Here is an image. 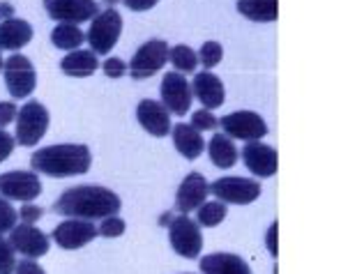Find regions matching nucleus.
Segmentation results:
<instances>
[{"label": "nucleus", "instance_id": "nucleus-1", "mask_svg": "<svg viewBox=\"0 0 364 274\" xmlns=\"http://www.w3.org/2000/svg\"><path fill=\"white\" fill-rule=\"evenodd\" d=\"M122 207L120 196L113 189L100 185H79L63 192L58 201L53 203V212H58L67 219H107L111 214H118Z\"/></svg>", "mask_w": 364, "mask_h": 274}, {"label": "nucleus", "instance_id": "nucleus-2", "mask_svg": "<svg viewBox=\"0 0 364 274\" xmlns=\"http://www.w3.org/2000/svg\"><path fill=\"white\" fill-rule=\"evenodd\" d=\"M90 164H92L90 148L83 143L46 146L31 157L33 171L37 175H49V177L85 175L90 171Z\"/></svg>", "mask_w": 364, "mask_h": 274}, {"label": "nucleus", "instance_id": "nucleus-3", "mask_svg": "<svg viewBox=\"0 0 364 274\" xmlns=\"http://www.w3.org/2000/svg\"><path fill=\"white\" fill-rule=\"evenodd\" d=\"M49 111L42 102H26L16 113V134L14 141L23 148H33L40 143V138H44L46 129H49Z\"/></svg>", "mask_w": 364, "mask_h": 274}, {"label": "nucleus", "instance_id": "nucleus-4", "mask_svg": "<svg viewBox=\"0 0 364 274\" xmlns=\"http://www.w3.org/2000/svg\"><path fill=\"white\" fill-rule=\"evenodd\" d=\"M122 33V16L116 7H109L92 18L90 31L85 35V40L90 44V51L97 55H109L113 46L118 44Z\"/></svg>", "mask_w": 364, "mask_h": 274}, {"label": "nucleus", "instance_id": "nucleus-5", "mask_svg": "<svg viewBox=\"0 0 364 274\" xmlns=\"http://www.w3.org/2000/svg\"><path fill=\"white\" fill-rule=\"evenodd\" d=\"M168 240L171 247L182 258H198L200 249H203V235H200V226L189 219V214H178L171 219L168 226Z\"/></svg>", "mask_w": 364, "mask_h": 274}, {"label": "nucleus", "instance_id": "nucleus-6", "mask_svg": "<svg viewBox=\"0 0 364 274\" xmlns=\"http://www.w3.org/2000/svg\"><path fill=\"white\" fill-rule=\"evenodd\" d=\"M3 74H5V86L14 99L31 97L37 86V74L31 58H26L21 53L9 55L3 62Z\"/></svg>", "mask_w": 364, "mask_h": 274}, {"label": "nucleus", "instance_id": "nucleus-7", "mask_svg": "<svg viewBox=\"0 0 364 274\" xmlns=\"http://www.w3.org/2000/svg\"><path fill=\"white\" fill-rule=\"evenodd\" d=\"M210 194L226 205H249L261 196V182L252 180V177L226 175L210 185Z\"/></svg>", "mask_w": 364, "mask_h": 274}, {"label": "nucleus", "instance_id": "nucleus-8", "mask_svg": "<svg viewBox=\"0 0 364 274\" xmlns=\"http://www.w3.org/2000/svg\"><path fill=\"white\" fill-rule=\"evenodd\" d=\"M168 62V44L164 40H150L139 46V51L134 53L132 62L127 65V72L132 74L134 81L150 79Z\"/></svg>", "mask_w": 364, "mask_h": 274}, {"label": "nucleus", "instance_id": "nucleus-9", "mask_svg": "<svg viewBox=\"0 0 364 274\" xmlns=\"http://www.w3.org/2000/svg\"><path fill=\"white\" fill-rule=\"evenodd\" d=\"M219 127L224 129L228 138L237 141H261L267 134V122L254 111H233L219 118Z\"/></svg>", "mask_w": 364, "mask_h": 274}, {"label": "nucleus", "instance_id": "nucleus-10", "mask_svg": "<svg viewBox=\"0 0 364 274\" xmlns=\"http://www.w3.org/2000/svg\"><path fill=\"white\" fill-rule=\"evenodd\" d=\"M159 94H161V104L168 109V113L173 116H187V111L194 104V94H191V83L185 79V74L180 72H168L161 79L159 86Z\"/></svg>", "mask_w": 364, "mask_h": 274}, {"label": "nucleus", "instance_id": "nucleus-11", "mask_svg": "<svg viewBox=\"0 0 364 274\" xmlns=\"http://www.w3.org/2000/svg\"><path fill=\"white\" fill-rule=\"evenodd\" d=\"M40 194L42 182L35 171H7L0 175V196L7 201L33 203Z\"/></svg>", "mask_w": 364, "mask_h": 274}, {"label": "nucleus", "instance_id": "nucleus-12", "mask_svg": "<svg viewBox=\"0 0 364 274\" xmlns=\"http://www.w3.org/2000/svg\"><path fill=\"white\" fill-rule=\"evenodd\" d=\"M44 9L53 21L72 26L92 21L100 14V5L95 0H44Z\"/></svg>", "mask_w": 364, "mask_h": 274}, {"label": "nucleus", "instance_id": "nucleus-13", "mask_svg": "<svg viewBox=\"0 0 364 274\" xmlns=\"http://www.w3.org/2000/svg\"><path fill=\"white\" fill-rule=\"evenodd\" d=\"M9 244L16 253H21L26 258H42L49 253V244L51 238L40 229H35V224H16L12 231H9Z\"/></svg>", "mask_w": 364, "mask_h": 274}, {"label": "nucleus", "instance_id": "nucleus-14", "mask_svg": "<svg viewBox=\"0 0 364 274\" xmlns=\"http://www.w3.org/2000/svg\"><path fill=\"white\" fill-rule=\"evenodd\" d=\"M100 235L97 226L92 221L85 219H65L63 224H58L51 233V240L58 244L60 249L65 251H76L90 244L95 238Z\"/></svg>", "mask_w": 364, "mask_h": 274}, {"label": "nucleus", "instance_id": "nucleus-15", "mask_svg": "<svg viewBox=\"0 0 364 274\" xmlns=\"http://www.w3.org/2000/svg\"><path fill=\"white\" fill-rule=\"evenodd\" d=\"M242 162L249 168V173L256 177H272L279 168L277 150L272 146H265L263 141H249L242 148Z\"/></svg>", "mask_w": 364, "mask_h": 274}, {"label": "nucleus", "instance_id": "nucleus-16", "mask_svg": "<svg viewBox=\"0 0 364 274\" xmlns=\"http://www.w3.org/2000/svg\"><path fill=\"white\" fill-rule=\"evenodd\" d=\"M210 196V182L205 180V175H200L198 171L189 173L185 180L180 182L178 194H176V210L180 214L194 212L198 205H203Z\"/></svg>", "mask_w": 364, "mask_h": 274}, {"label": "nucleus", "instance_id": "nucleus-17", "mask_svg": "<svg viewBox=\"0 0 364 274\" xmlns=\"http://www.w3.org/2000/svg\"><path fill=\"white\" fill-rule=\"evenodd\" d=\"M136 120L139 125L148 131L150 136H157V138H164L168 136L171 131V113L161 102L155 99H143L139 102V109H136Z\"/></svg>", "mask_w": 364, "mask_h": 274}, {"label": "nucleus", "instance_id": "nucleus-18", "mask_svg": "<svg viewBox=\"0 0 364 274\" xmlns=\"http://www.w3.org/2000/svg\"><path fill=\"white\" fill-rule=\"evenodd\" d=\"M191 94L203 104V109L208 111H215L224 104L226 99V90H224V83L222 79L217 77L213 72H200L191 81Z\"/></svg>", "mask_w": 364, "mask_h": 274}, {"label": "nucleus", "instance_id": "nucleus-19", "mask_svg": "<svg viewBox=\"0 0 364 274\" xmlns=\"http://www.w3.org/2000/svg\"><path fill=\"white\" fill-rule=\"evenodd\" d=\"M171 136H173L176 150L185 159H189V162H194V159L200 157V153L205 150V141L200 136V131L187 125V122H178L176 127H171Z\"/></svg>", "mask_w": 364, "mask_h": 274}, {"label": "nucleus", "instance_id": "nucleus-20", "mask_svg": "<svg viewBox=\"0 0 364 274\" xmlns=\"http://www.w3.org/2000/svg\"><path fill=\"white\" fill-rule=\"evenodd\" d=\"M33 40V26L23 18H5L0 23V51H18Z\"/></svg>", "mask_w": 364, "mask_h": 274}, {"label": "nucleus", "instance_id": "nucleus-21", "mask_svg": "<svg viewBox=\"0 0 364 274\" xmlns=\"http://www.w3.org/2000/svg\"><path fill=\"white\" fill-rule=\"evenodd\" d=\"M200 274H254L247 263L235 253H208L198 263Z\"/></svg>", "mask_w": 364, "mask_h": 274}, {"label": "nucleus", "instance_id": "nucleus-22", "mask_svg": "<svg viewBox=\"0 0 364 274\" xmlns=\"http://www.w3.org/2000/svg\"><path fill=\"white\" fill-rule=\"evenodd\" d=\"M60 70L67 77H74V79H85L90 77L100 70V60H97V53H92L90 49H76L70 51L60 60Z\"/></svg>", "mask_w": 364, "mask_h": 274}, {"label": "nucleus", "instance_id": "nucleus-23", "mask_svg": "<svg viewBox=\"0 0 364 274\" xmlns=\"http://www.w3.org/2000/svg\"><path fill=\"white\" fill-rule=\"evenodd\" d=\"M208 155H210V162H213L217 168H233L237 164V148H235V141L228 138L226 134H215L210 138L208 143Z\"/></svg>", "mask_w": 364, "mask_h": 274}, {"label": "nucleus", "instance_id": "nucleus-24", "mask_svg": "<svg viewBox=\"0 0 364 274\" xmlns=\"http://www.w3.org/2000/svg\"><path fill=\"white\" fill-rule=\"evenodd\" d=\"M237 12L256 23H270L279 16L277 0H237Z\"/></svg>", "mask_w": 364, "mask_h": 274}, {"label": "nucleus", "instance_id": "nucleus-25", "mask_svg": "<svg viewBox=\"0 0 364 274\" xmlns=\"http://www.w3.org/2000/svg\"><path fill=\"white\" fill-rule=\"evenodd\" d=\"M83 42H85V35L81 33V28H76L72 23H58L51 31V44L55 49L76 51Z\"/></svg>", "mask_w": 364, "mask_h": 274}, {"label": "nucleus", "instance_id": "nucleus-26", "mask_svg": "<svg viewBox=\"0 0 364 274\" xmlns=\"http://www.w3.org/2000/svg\"><path fill=\"white\" fill-rule=\"evenodd\" d=\"M226 203L222 201H205L203 205L196 207V224L203 229H215L226 219Z\"/></svg>", "mask_w": 364, "mask_h": 274}, {"label": "nucleus", "instance_id": "nucleus-27", "mask_svg": "<svg viewBox=\"0 0 364 274\" xmlns=\"http://www.w3.org/2000/svg\"><path fill=\"white\" fill-rule=\"evenodd\" d=\"M168 60L176 67V72H180V74H191V72H196V67H198V55H196V51H191L187 44L171 46Z\"/></svg>", "mask_w": 364, "mask_h": 274}, {"label": "nucleus", "instance_id": "nucleus-28", "mask_svg": "<svg viewBox=\"0 0 364 274\" xmlns=\"http://www.w3.org/2000/svg\"><path fill=\"white\" fill-rule=\"evenodd\" d=\"M196 55H198V62L203 65L205 72H208V70H213V67H217L219 62H222L224 49H222V44H219V42H205L203 46H200V51Z\"/></svg>", "mask_w": 364, "mask_h": 274}, {"label": "nucleus", "instance_id": "nucleus-29", "mask_svg": "<svg viewBox=\"0 0 364 274\" xmlns=\"http://www.w3.org/2000/svg\"><path fill=\"white\" fill-rule=\"evenodd\" d=\"M18 212L14 210V205L7 201V198L0 196V235L9 233L16 226Z\"/></svg>", "mask_w": 364, "mask_h": 274}, {"label": "nucleus", "instance_id": "nucleus-30", "mask_svg": "<svg viewBox=\"0 0 364 274\" xmlns=\"http://www.w3.org/2000/svg\"><path fill=\"white\" fill-rule=\"evenodd\" d=\"M16 268V251L12 249L9 240L0 235V274H14Z\"/></svg>", "mask_w": 364, "mask_h": 274}, {"label": "nucleus", "instance_id": "nucleus-31", "mask_svg": "<svg viewBox=\"0 0 364 274\" xmlns=\"http://www.w3.org/2000/svg\"><path fill=\"white\" fill-rule=\"evenodd\" d=\"M191 127L198 129V131H213L219 127V118L213 116V111H208V109H200V111H194L191 113V122H189Z\"/></svg>", "mask_w": 364, "mask_h": 274}, {"label": "nucleus", "instance_id": "nucleus-32", "mask_svg": "<svg viewBox=\"0 0 364 274\" xmlns=\"http://www.w3.org/2000/svg\"><path fill=\"white\" fill-rule=\"evenodd\" d=\"M124 229H127L124 219H120L118 214H111V217H107V219H102L97 231H100L102 238H120V235L124 233Z\"/></svg>", "mask_w": 364, "mask_h": 274}, {"label": "nucleus", "instance_id": "nucleus-33", "mask_svg": "<svg viewBox=\"0 0 364 274\" xmlns=\"http://www.w3.org/2000/svg\"><path fill=\"white\" fill-rule=\"evenodd\" d=\"M100 67L104 70V74H107L109 79H120L127 74V65H124L120 58H107L104 62H100Z\"/></svg>", "mask_w": 364, "mask_h": 274}, {"label": "nucleus", "instance_id": "nucleus-34", "mask_svg": "<svg viewBox=\"0 0 364 274\" xmlns=\"http://www.w3.org/2000/svg\"><path fill=\"white\" fill-rule=\"evenodd\" d=\"M44 210L40 205H33V203H23L21 205V212H18V217H21V224H35L42 219Z\"/></svg>", "mask_w": 364, "mask_h": 274}, {"label": "nucleus", "instance_id": "nucleus-35", "mask_svg": "<svg viewBox=\"0 0 364 274\" xmlns=\"http://www.w3.org/2000/svg\"><path fill=\"white\" fill-rule=\"evenodd\" d=\"M16 113H18V109L14 102H0V129L12 125L16 120Z\"/></svg>", "mask_w": 364, "mask_h": 274}, {"label": "nucleus", "instance_id": "nucleus-36", "mask_svg": "<svg viewBox=\"0 0 364 274\" xmlns=\"http://www.w3.org/2000/svg\"><path fill=\"white\" fill-rule=\"evenodd\" d=\"M14 146H16V141L12 134H7L5 129H0V164L5 162V159L14 153Z\"/></svg>", "mask_w": 364, "mask_h": 274}, {"label": "nucleus", "instance_id": "nucleus-37", "mask_svg": "<svg viewBox=\"0 0 364 274\" xmlns=\"http://www.w3.org/2000/svg\"><path fill=\"white\" fill-rule=\"evenodd\" d=\"M14 274H46L44 268H40V263H35L33 258H23L16 263Z\"/></svg>", "mask_w": 364, "mask_h": 274}, {"label": "nucleus", "instance_id": "nucleus-38", "mask_svg": "<svg viewBox=\"0 0 364 274\" xmlns=\"http://www.w3.org/2000/svg\"><path fill=\"white\" fill-rule=\"evenodd\" d=\"M124 7L132 9V12H148V9L155 7L159 0H122Z\"/></svg>", "mask_w": 364, "mask_h": 274}, {"label": "nucleus", "instance_id": "nucleus-39", "mask_svg": "<svg viewBox=\"0 0 364 274\" xmlns=\"http://www.w3.org/2000/svg\"><path fill=\"white\" fill-rule=\"evenodd\" d=\"M265 244H267V251H270V256L277 258V224H272L270 229H267Z\"/></svg>", "mask_w": 364, "mask_h": 274}, {"label": "nucleus", "instance_id": "nucleus-40", "mask_svg": "<svg viewBox=\"0 0 364 274\" xmlns=\"http://www.w3.org/2000/svg\"><path fill=\"white\" fill-rule=\"evenodd\" d=\"M7 16V18H12V5L9 3H0V18Z\"/></svg>", "mask_w": 364, "mask_h": 274}, {"label": "nucleus", "instance_id": "nucleus-41", "mask_svg": "<svg viewBox=\"0 0 364 274\" xmlns=\"http://www.w3.org/2000/svg\"><path fill=\"white\" fill-rule=\"evenodd\" d=\"M0 72H3V55H0Z\"/></svg>", "mask_w": 364, "mask_h": 274}, {"label": "nucleus", "instance_id": "nucleus-42", "mask_svg": "<svg viewBox=\"0 0 364 274\" xmlns=\"http://www.w3.org/2000/svg\"><path fill=\"white\" fill-rule=\"evenodd\" d=\"M107 3H109V5L113 7V3H116V0H107Z\"/></svg>", "mask_w": 364, "mask_h": 274}]
</instances>
